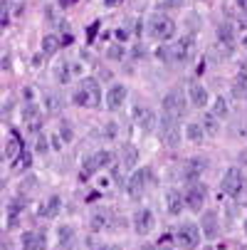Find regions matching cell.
<instances>
[{
    "mask_svg": "<svg viewBox=\"0 0 247 250\" xmlns=\"http://www.w3.org/2000/svg\"><path fill=\"white\" fill-rule=\"evenodd\" d=\"M75 104L77 106H84V109H96L99 102H101V89H99V82L94 77H84L75 92Z\"/></svg>",
    "mask_w": 247,
    "mask_h": 250,
    "instance_id": "cell-1",
    "label": "cell"
},
{
    "mask_svg": "<svg viewBox=\"0 0 247 250\" xmlns=\"http://www.w3.org/2000/svg\"><path fill=\"white\" fill-rule=\"evenodd\" d=\"M158 134H161V141H163L166 146H171V149L181 146V126H178V119H173L168 114H161Z\"/></svg>",
    "mask_w": 247,
    "mask_h": 250,
    "instance_id": "cell-2",
    "label": "cell"
},
{
    "mask_svg": "<svg viewBox=\"0 0 247 250\" xmlns=\"http://www.w3.org/2000/svg\"><path fill=\"white\" fill-rule=\"evenodd\" d=\"M149 32H151V38H156V40H171L175 35V22L168 15L156 13L149 20Z\"/></svg>",
    "mask_w": 247,
    "mask_h": 250,
    "instance_id": "cell-3",
    "label": "cell"
},
{
    "mask_svg": "<svg viewBox=\"0 0 247 250\" xmlns=\"http://www.w3.org/2000/svg\"><path fill=\"white\" fill-rule=\"evenodd\" d=\"M223 191L230 196V198H240V193H242V188H245V176H242V171L237 168V166H230L228 171H225V176H223Z\"/></svg>",
    "mask_w": 247,
    "mask_h": 250,
    "instance_id": "cell-4",
    "label": "cell"
},
{
    "mask_svg": "<svg viewBox=\"0 0 247 250\" xmlns=\"http://www.w3.org/2000/svg\"><path fill=\"white\" fill-rule=\"evenodd\" d=\"M161 112L168 114V117H173V119H181L183 112H186V97H183L178 89L168 92V94L163 97V102H161Z\"/></svg>",
    "mask_w": 247,
    "mask_h": 250,
    "instance_id": "cell-5",
    "label": "cell"
},
{
    "mask_svg": "<svg viewBox=\"0 0 247 250\" xmlns=\"http://www.w3.org/2000/svg\"><path fill=\"white\" fill-rule=\"evenodd\" d=\"M188 55H190V38H183L181 42L158 50V57H161L163 62H183Z\"/></svg>",
    "mask_w": 247,
    "mask_h": 250,
    "instance_id": "cell-6",
    "label": "cell"
},
{
    "mask_svg": "<svg viewBox=\"0 0 247 250\" xmlns=\"http://www.w3.org/2000/svg\"><path fill=\"white\" fill-rule=\"evenodd\" d=\"M112 161H114L112 151H96V154H92V156L87 159V164H84L82 178L92 176L94 171H101V168H107V166H112Z\"/></svg>",
    "mask_w": 247,
    "mask_h": 250,
    "instance_id": "cell-7",
    "label": "cell"
},
{
    "mask_svg": "<svg viewBox=\"0 0 247 250\" xmlns=\"http://www.w3.org/2000/svg\"><path fill=\"white\" fill-rule=\"evenodd\" d=\"M200 228L195 226V223H183L181 228H178V233H175V238H178V243L186 248V250H193L198 243H200Z\"/></svg>",
    "mask_w": 247,
    "mask_h": 250,
    "instance_id": "cell-8",
    "label": "cell"
},
{
    "mask_svg": "<svg viewBox=\"0 0 247 250\" xmlns=\"http://www.w3.org/2000/svg\"><path fill=\"white\" fill-rule=\"evenodd\" d=\"M205 196H208L205 186L198 184V181H193V184L188 186V191H186V206H188L190 210H200V208L205 206Z\"/></svg>",
    "mask_w": 247,
    "mask_h": 250,
    "instance_id": "cell-9",
    "label": "cell"
},
{
    "mask_svg": "<svg viewBox=\"0 0 247 250\" xmlns=\"http://www.w3.org/2000/svg\"><path fill=\"white\" fill-rule=\"evenodd\" d=\"M133 119H136V126L141 129V131H151L153 126H156V114L149 109V106H136L133 109Z\"/></svg>",
    "mask_w": 247,
    "mask_h": 250,
    "instance_id": "cell-10",
    "label": "cell"
},
{
    "mask_svg": "<svg viewBox=\"0 0 247 250\" xmlns=\"http://www.w3.org/2000/svg\"><path fill=\"white\" fill-rule=\"evenodd\" d=\"M144 188H146V168H138V171L131 173L126 191H129L131 198H141V196H144Z\"/></svg>",
    "mask_w": 247,
    "mask_h": 250,
    "instance_id": "cell-11",
    "label": "cell"
},
{
    "mask_svg": "<svg viewBox=\"0 0 247 250\" xmlns=\"http://www.w3.org/2000/svg\"><path fill=\"white\" fill-rule=\"evenodd\" d=\"M200 230L205 238H218V213L215 210H205L200 216Z\"/></svg>",
    "mask_w": 247,
    "mask_h": 250,
    "instance_id": "cell-12",
    "label": "cell"
},
{
    "mask_svg": "<svg viewBox=\"0 0 247 250\" xmlns=\"http://www.w3.org/2000/svg\"><path fill=\"white\" fill-rule=\"evenodd\" d=\"M126 97H129V89H126L124 84H114V87L107 92V106L116 112V109H121V106H124Z\"/></svg>",
    "mask_w": 247,
    "mask_h": 250,
    "instance_id": "cell-13",
    "label": "cell"
},
{
    "mask_svg": "<svg viewBox=\"0 0 247 250\" xmlns=\"http://www.w3.org/2000/svg\"><path fill=\"white\" fill-rule=\"evenodd\" d=\"M133 228L136 233H149L153 228V213L149 208H141L136 210V216H133Z\"/></svg>",
    "mask_w": 247,
    "mask_h": 250,
    "instance_id": "cell-14",
    "label": "cell"
},
{
    "mask_svg": "<svg viewBox=\"0 0 247 250\" xmlns=\"http://www.w3.org/2000/svg\"><path fill=\"white\" fill-rule=\"evenodd\" d=\"M188 97H190V104L198 106V109L208 104V89H205L203 84H198V82L188 84Z\"/></svg>",
    "mask_w": 247,
    "mask_h": 250,
    "instance_id": "cell-15",
    "label": "cell"
},
{
    "mask_svg": "<svg viewBox=\"0 0 247 250\" xmlns=\"http://www.w3.org/2000/svg\"><path fill=\"white\" fill-rule=\"evenodd\" d=\"M42 235L40 233H35V230H27L20 235V248L22 250H42Z\"/></svg>",
    "mask_w": 247,
    "mask_h": 250,
    "instance_id": "cell-16",
    "label": "cell"
},
{
    "mask_svg": "<svg viewBox=\"0 0 247 250\" xmlns=\"http://www.w3.org/2000/svg\"><path fill=\"white\" fill-rule=\"evenodd\" d=\"M75 240H77V233H75L72 226H62V228L57 230V243H59V248L72 250V248H75Z\"/></svg>",
    "mask_w": 247,
    "mask_h": 250,
    "instance_id": "cell-17",
    "label": "cell"
},
{
    "mask_svg": "<svg viewBox=\"0 0 247 250\" xmlns=\"http://www.w3.org/2000/svg\"><path fill=\"white\" fill-rule=\"evenodd\" d=\"M166 206H168V213L171 216H181V210H183V206H186V198H181V193L178 191H168L166 193Z\"/></svg>",
    "mask_w": 247,
    "mask_h": 250,
    "instance_id": "cell-18",
    "label": "cell"
},
{
    "mask_svg": "<svg viewBox=\"0 0 247 250\" xmlns=\"http://www.w3.org/2000/svg\"><path fill=\"white\" fill-rule=\"evenodd\" d=\"M38 117H40V106H38V104H32V102H30V104L22 106V122H27L32 131H38V129H40V126H38Z\"/></svg>",
    "mask_w": 247,
    "mask_h": 250,
    "instance_id": "cell-19",
    "label": "cell"
},
{
    "mask_svg": "<svg viewBox=\"0 0 247 250\" xmlns=\"http://www.w3.org/2000/svg\"><path fill=\"white\" fill-rule=\"evenodd\" d=\"M59 206H62V198H59V196L47 198V203L40 208V216H45V218H55L57 213H59Z\"/></svg>",
    "mask_w": 247,
    "mask_h": 250,
    "instance_id": "cell-20",
    "label": "cell"
},
{
    "mask_svg": "<svg viewBox=\"0 0 247 250\" xmlns=\"http://www.w3.org/2000/svg\"><path fill=\"white\" fill-rule=\"evenodd\" d=\"M119 156H121V168H126V171H129V168H133V166H136V149H133L131 144H124Z\"/></svg>",
    "mask_w": 247,
    "mask_h": 250,
    "instance_id": "cell-21",
    "label": "cell"
},
{
    "mask_svg": "<svg viewBox=\"0 0 247 250\" xmlns=\"http://www.w3.org/2000/svg\"><path fill=\"white\" fill-rule=\"evenodd\" d=\"M72 72H75V64H69V62H59V64L55 67V77H57V82H62V84H67L69 80H72Z\"/></svg>",
    "mask_w": 247,
    "mask_h": 250,
    "instance_id": "cell-22",
    "label": "cell"
},
{
    "mask_svg": "<svg viewBox=\"0 0 247 250\" xmlns=\"http://www.w3.org/2000/svg\"><path fill=\"white\" fill-rule=\"evenodd\" d=\"M22 154V141L18 139V134H13L5 144V159H18Z\"/></svg>",
    "mask_w": 247,
    "mask_h": 250,
    "instance_id": "cell-23",
    "label": "cell"
},
{
    "mask_svg": "<svg viewBox=\"0 0 247 250\" xmlns=\"http://www.w3.org/2000/svg\"><path fill=\"white\" fill-rule=\"evenodd\" d=\"M200 126H203V131L210 134V136H218V131H220V124H218V117H215V114H205L203 122H200Z\"/></svg>",
    "mask_w": 247,
    "mask_h": 250,
    "instance_id": "cell-24",
    "label": "cell"
},
{
    "mask_svg": "<svg viewBox=\"0 0 247 250\" xmlns=\"http://www.w3.org/2000/svg\"><path fill=\"white\" fill-rule=\"evenodd\" d=\"M59 47H62V42L57 35H45L42 38V55H55Z\"/></svg>",
    "mask_w": 247,
    "mask_h": 250,
    "instance_id": "cell-25",
    "label": "cell"
},
{
    "mask_svg": "<svg viewBox=\"0 0 247 250\" xmlns=\"http://www.w3.org/2000/svg\"><path fill=\"white\" fill-rule=\"evenodd\" d=\"M186 136L193 141V144H200L203 136H205V131H203V126H200L198 122H190V124H186Z\"/></svg>",
    "mask_w": 247,
    "mask_h": 250,
    "instance_id": "cell-26",
    "label": "cell"
},
{
    "mask_svg": "<svg viewBox=\"0 0 247 250\" xmlns=\"http://www.w3.org/2000/svg\"><path fill=\"white\" fill-rule=\"evenodd\" d=\"M203 168H205V159H190L188 161V168H186V178H190V181H193L195 176H200Z\"/></svg>",
    "mask_w": 247,
    "mask_h": 250,
    "instance_id": "cell-27",
    "label": "cell"
},
{
    "mask_svg": "<svg viewBox=\"0 0 247 250\" xmlns=\"http://www.w3.org/2000/svg\"><path fill=\"white\" fill-rule=\"evenodd\" d=\"M232 92H235V97H247V72H242V75L235 77Z\"/></svg>",
    "mask_w": 247,
    "mask_h": 250,
    "instance_id": "cell-28",
    "label": "cell"
},
{
    "mask_svg": "<svg viewBox=\"0 0 247 250\" xmlns=\"http://www.w3.org/2000/svg\"><path fill=\"white\" fill-rule=\"evenodd\" d=\"M213 114L215 117H228L230 114V109H228V102H225V97H215V102H213Z\"/></svg>",
    "mask_w": 247,
    "mask_h": 250,
    "instance_id": "cell-29",
    "label": "cell"
},
{
    "mask_svg": "<svg viewBox=\"0 0 247 250\" xmlns=\"http://www.w3.org/2000/svg\"><path fill=\"white\" fill-rule=\"evenodd\" d=\"M218 40H220L225 47L232 45V27H230V25H220V27H218Z\"/></svg>",
    "mask_w": 247,
    "mask_h": 250,
    "instance_id": "cell-30",
    "label": "cell"
},
{
    "mask_svg": "<svg viewBox=\"0 0 247 250\" xmlns=\"http://www.w3.org/2000/svg\"><path fill=\"white\" fill-rule=\"evenodd\" d=\"M59 106H62V102H59L57 94H45V109H47L50 114L59 112Z\"/></svg>",
    "mask_w": 247,
    "mask_h": 250,
    "instance_id": "cell-31",
    "label": "cell"
},
{
    "mask_svg": "<svg viewBox=\"0 0 247 250\" xmlns=\"http://www.w3.org/2000/svg\"><path fill=\"white\" fill-rule=\"evenodd\" d=\"M107 226H109V216H107V213H94V216H92V228L94 230H101Z\"/></svg>",
    "mask_w": 247,
    "mask_h": 250,
    "instance_id": "cell-32",
    "label": "cell"
},
{
    "mask_svg": "<svg viewBox=\"0 0 247 250\" xmlns=\"http://www.w3.org/2000/svg\"><path fill=\"white\" fill-rule=\"evenodd\" d=\"M30 161H32V156H30L27 151H22V154L15 159V166H18V168H30Z\"/></svg>",
    "mask_w": 247,
    "mask_h": 250,
    "instance_id": "cell-33",
    "label": "cell"
},
{
    "mask_svg": "<svg viewBox=\"0 0 247 250\" xmlns=\"http://www.w3.org/2000/svg\"><path fill=\"white\" fill-rule=\"evenodd\" d=\"M35 149H38V154H47L50 146H47V136H45V134L38 136V144H35Z\"/></svg>",
    "mask_w": 247,
    "mask_h": 250,
    "instance_id": "cell-34",
    "label": "cell"
},
{
    "mask_svg": "<svg viewBox=\"0 0 247 250\" xmlns=\"http://www.w3.org/2000/svg\"><path fill=\"white\" fill-rule=\"evenodd\" d=\"M109 57H112V60H121V57H124V47H121V45H112V47H109Z\"/></svg>",
    "mask_w": 247,
    "mask_h": 250,
    "instance_id": "cell-35",
    "label": "cell"
},
{
    "mask_svg": "<svg viewBox=\"0 0 247 250\" xmlns=\"http://www.w3.org/2000/svg\"><path fill=\"white\" fill-rule=\"evenodd\" d=\"M59 139H62V141H72V129H69V124H62V129H59Z\"/></svg>",
    "mask_w": 247,
    "mask_h": 250,
    "instance_id": "cell-36",
    "label": "cell"
},
{
    "mask_svg": "<svg viewBox=\"0 0 247 250\" xmlns=\"http://www.w3.org/2000/svg\"><path fill=\"white\" fill-rule=\"evenodd\" d=\"M116 129H119V124H116V122H109V124H107V129H104V136H109V139H112V136H116Z\"/></svg>",
    "mask_w": 247,
    "mask_h": 250,
    "instance_id": "cell-37",
    "label": "cell"
},
{
    "mask_svg": "<svg viewBox=\"0 0 247 250\" xmlns=\"http://www.w3.org/2000/svg\"><path fill=\"white\" fill-rule=\"evenodd\" d=\"M161 5H163V8H181L183 0H161Z\"/></svg>",
    "mask_w": 247,
    "mask_h": 250,
    "instance_id": "cell-38",
    "label": "cell"
},
{
    "mask_svg": "<svg viewBox=\"0 0 247 250\" xmlns=\"http://www.w3.org/2000/svg\"><path fill=\"white\" fill-rule=\"evenodd\" d=\"M89 243H92L89 245L92 250H109V245H104V243H94V240H89Z\"/></svg>",
    "mask_w": 247,
    "mask_h": 250,
    "instance_id": "cell-39",
    "label": "cell"
},
{
    "mask_svg": "<svg viewBox=\"0 0 247 250\" xmlns=\"http://www.w3.org/2000/svg\"><path fill=\"white\" fill-rule=\"evenodd\" d=\"M77 0H59V8H69V5H75Z\"/></svg>",
    "mask_w": 247,
    "mask_h": 250,
    "instance_id": "cell-40",
    "label": "cell"
},
{
    "mask_svg": "<svg viewBox=\"0 0 247 250\" xmlns=\"http://www.w3.org/2000/svg\"><path fill=\"white\" fill-rule=\"evenodd\" d=\"M237 8H240L242 13H247V0H237Z\"/></svg>",
    "mask_w": 247,
    "mask_h": 250,
    "instance_id": "cell-41",
    "label": "cell"
},
{
    "mask_svg": "<svg viewBox=\"0 0 247 250\" xmlns=\"http://www.w3.org/2000/svg\"><path fill=\"white\" fill-rule=\"evenodd\" d=\"M104 3H107V8H112V5L116 3V0H104Z\"/></svg>",
    "mask_w": 247,
    "mask_h": 250,
    "instance_id": "cell-42",
    "label": "cell"
},
{
    "mask_svg": "<svg viewBox=\"0 0 247 250\" xmlns=\"http://www.w3.org/2000/svg\"><path fill=\"white\" fill-rule=\"evenodd\" d=\"M144 250H158L156 245H144Z\"/></svg>",
    "mask_w": 247,
    "mask_h": 250,
    "instance_id": "cell-43",
    "label": "cell"
},
{
    "mask_svg": "<svg viewBox=\"0 0 247 250\" xmlns=\"http://www.w3.org/2000/svg\"><path fill=\"white\" fill-rule=\"evenodd\" d=\"M242 45H245V47H247V35H245V38H242Z\"/></svg>",
    "mask_w": 247,
    "mask_h": 250,
    "instance_id": "cell-44",
    "label": "cell"
},
{
    "mask_svg": "<svg viewBox=\"0 0 247 250\" xmlns=\"http://www.w3.org/2000/svg\"><path fill=\"white\" fill-rule=\"evenodd\" d=\"M242 228H245V235H247V221H245V226H242Z\"/></svg>",
    "mask_w": 247,
    "mask_h": 250,
    "instance_id": "cell-45",
    "label": "cell"
},
{
    "mask_svg": "<svg viewBox=\"0 0 247 250\" xmlns=\"http://www.w3.org/2000/svg\"><path fill=\"white\" fill-rule=\"evenodd\" d=\"M205 250H210V248H205Z\"/></svg>",
    "mask_w": 247,
    "mask_h": 250,
    "instance_id": "cell-46",
    "label": "cell"
}]
</instances>
